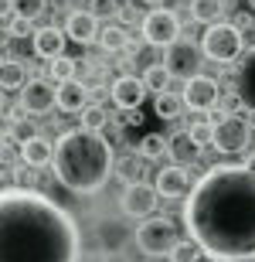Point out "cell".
<instances>
[{
    "mask_svg": "<svg viewBox=\"0 0 255 262\" xmlns=\"http://www.w3.org/2000/svg\"><path fill=\"white\" fill-rule=\"evenodd\" d=\"M184 225L211 262H255V167H211L187 194Z\"/></svg>",
    "mask_w": 255,
    "mask_h": 262,
    "instance_id": "1",
    "label": "cell"
},
{
    "mask_svg": "<svg viewBox=\"0 0 255 262\" xmlns=\"http://www.w3.org/2000/svg\"><path fill=\"white\" fill-rule=\"evenodd\" d=\"M4 262H79L82 232L58 201L31 187H4Z\"/></svg>",
    "mask_w": 255,
    "mask_h": 262,
    "instance_id": "2",
    "label": "cell"
},
{
    "mask_svg": "<svg viewBox=\"0 0 255 262\" xmlns=\"http://www.w3.org/2000/svg\"><path fill=\"white\" fill-rule=\"evenodd\" d=\"M112 143H109L102 133H92L85 126L65 129V133L55 140V177L58 184H65L75 194H96L102 191L112 174Z\"/></svg>",
    "mask_w": 255,
    "mask_h": 262,
    "instance_id": "3",
    "label": "cell"
},
{
    "mask_svg": "<svg viewBox=\"0 0 255 262\" xmlns=\"http://www.w3.org/2000/svg\"><path fill=\"white\" fill-rule=\"evenodd\" d=\"M201 48H204V58H211L215 65H231V61H242L245 55V38L235 24L221 20L201 34Z\"/></svg>",
    "mask_w": 255,
    "mask_h": 262,
    "instance_id": "4",
    "label": "cell"
},
{
    "mask_svg": "<svg viewBox=\"0 0 255 262\" xmlns=\"http://www.w3.org/2000/svg\"><path fill=\"white\" fill-rule=\"evenodd\" d=\"M177 238V228L170 218H147V222L136 225V245L140 252H147L150 259H160V255H170Z\"/></svg>",
    "mask_w": 255,
    "mask_h": 262,
    "instance_id": "5",
    "label": "cell"
},
{
    "mask_svg": "<svg viewBox=\"0 0 255 262\" xmlns=\"http://www.w3.org/2000/svg\"><path fill=\"white\" fill-rule=\"evenodd\" d=\"M201 58H204V48L194 45L191 38H180L170 48H164V65L180 82H191L194 75H201Z\"/></svg>",
    "mask_w": 255,
    "mask_h": 262,
    "instance_id": "6",
    "label": "cell"
},
{
    "mask_svg": "<svg viewBox=\"0 0 255 262\" xmlns=\"http://www.w3.org/2000/svg\"><path fill=\"white\" fill-rule=\"evenodd\" d=\"M140 28H143V41L153 45V48H170L174 41L184 38V34H180V17H177L174 10H167V7L150 10Z\"/></svg>",
    "mask_w": 255,
    "mask_h": 262,
    "instance_id": "7",
    "label": "cell"
},
{
    "mask_svg": "<svg viewBox=\"0 0 255 262\" xmlns=\"http://www.w3.org/2000/svg\"><path fill=\"white\" fill-rule=\"evenodd\" d=\"M252 140V123L245 116H221L215 119V150L218 154H242Z\"/></svg>",
    "mask_w": 255,
    "mask_h": 262,
    "instance_id": "8",
    "label": "cell"
},
{
    "mask_svg": "<svg viewBox=\"0 0 255 262\" xmlns=\"http://www.w3.org/2000/svg\"><path fill=\"white\" fill-rule=\"evenodd\" d=\"M157 204H160V194H157V187H150V184H129L123 187V194H119V208L129 214V218H153V211H157Z\"/></svg>",
    "mask_w": 255,
    "mask_h": 262,
    "instance_id": "9",
    "label": "cell"
},
{
    "mask_svg": "<svg viewBox=\"0 0 255 262\" xmlns=\"http://www.w3.org/2000/svg\"><path fill=\"white\" fill-rule=\"evenodd\" d=\"M180 96H184V106L187 109H194V113H207V109L218 106L221 89H218V78H211V75H194L191 82H184Z\"/></svg>",
    "mask_w": 255,
    "mask_h": 262,
    "instance_id": "10",
    "label": "cell"
},
{
    "mask_svg": "<svg viewBox=\"0 0 255 262\" xmlns=\"http://www.w3.org/2000/svg\"><path fill=\"white\" fill-rule=\"evenodd\" d=\"M58 106V89L48 85L44 78H31L28 85L20 89V109L31 116H44Z\"/></svg>",
    "mask_w": 255,
    "mask_h": 262,
    "instance_id": "11",
    "label": "cell"
},
{
    "mask_svg": "<svg viewBox=\"0 0 255 262\" xmlns=\"http://www.w3.org/2000/svg\"><path fill=\"white\" fill-rule=\"evenodd\" d=\"M109 92H112V106H116L119 113L140 109L143 99H147V85H143V78H136V75H119L116 82L109 85Z\"/></svg>",
    "mask_w": 255,
    "mask_h": 262,
    "instance_id": "12",
    "label": "cell"
},
{
    "mask_svg": "<svg viewBox=\"0 0 255 262\" xmlns=\"http://www.w3.org/2000/svg\"><path fill=\"white\" fill-rule=\"evenodd\" d=\"M157 194L167 198V201H180V198L191 194V177L180 164H167L164 170H157Z\"/></svg>",
    "mask_w": 255,
    "mask_h": 262,
    "instance_id": "13",
    "label": "cell"
},
{
    "mask_svg": "<svg viewBox=\"0 0 255 262\" xmlns=\"http://www.w3.org/2000/svg\"><path fill=\"white\" fill-rule=\"evenodd\" d=\"M99 17L92 14V10H72L68 20H65V34H68L72 41H79V45H92V41H99Z\"/></svg>",
    "mask_w": 255,
    "mask_h": 262,
    "instance_id": "14",
    "label": "cell"
},
{
    "mask_svg": "<svg viewBox=\"0 0 255 262\" xmlns=\"http://www.w3.org/2000/svg\"><path fill=\"white\" fill-rule=\"evenodd\" d=\"M235 92L242 96L245 109L255 113V48H248L238 61V72H235Z\"/></svg>",
    "mask_w": 255,
    "mask_h": 262,
    "instance_id": "15",
    "label": "cell"
},
{
    "mask_svg": "<svg viewBox=\"0 0 255 262\" xmlns=\"http://www.w3.org/2000/svg\"><path fill=\"white\" fill-rule=\"evenodd\" d=\"M65 45H68V34L61 28H41L38 34H34V55L38 58H48V61H55V58H61L65 55Z\"/></svg>",
    "mask_w": 255,
    "mask_h": 262,
    "instance_id": "16",
    "label": "cell"
},
{
    "mask_svg": "<svg viewBox=\"0 0 255 262\" xmlns=\"http://www.w3.org/2000/svg\"><path fill=\"white\" fill-rule=\"evenodd\" d=\"M88 106V85L72 78L65 85H58V109L61 113H82Z\"/></svg>",
    "mask_w": 255,
    "mask_h": 262,
    "instance_id": "17",
    "label": "cell"
},
{
    "mask_svg": "<svg viewBox=\"0 0 255 262\" xmlns=\"http://www.w3.org/2000/svg\"><path fill=\"white\" fill-rule=\"evenodd\" d=\"M20 164H24V167L55 164V143H51V140H44V136H34L31 143L20 146Z\"/></svg>",
    "mask_w": 255,
    "mask_h": 262,
    "instance_id": "18",
    "label": "cell"
},
{
    "mask_svg": "<svg viewBox=\"0 0 255 262\" xmlns=\"http://www.w3.org/2000/svg\"><path fill=\"white\" fill-rule=\"evenodd\" d=\"M167 154L174 157V164L187 167V164H194L197 157H201V146L194 143V136L187 133V129H177V133L170 136V146H167Z\"/></svg>",
    "mask_w": 255,
    "mask_h": 262,
    "instance_id": "19",
    "label": "cell"
},
{
    "mask_svg": "<svg viewBox=\"0 0 255 262\" xmlns=\"http://www.w3.org/2000/svg\"><path fill=\"white\" fill-rule=\"evenodd\" d=\"M112 177H119V181H123V187L140 184V181H143V157H140V154H123V157H116Z\"/></svg>",
    "mask_w": 255,
    "mask_h": 262,
    "instance_id": "20",
    "label": "cell"
},
{
    "mask_svg": "<svg viewBox=\"0 0 255 262\" xmlns=\"http://www.w3.org/2000/svg\"><path fill=\"white\" fill-rule=\"evenodd\" d=\"M99 45L109 51V55H116V51H129L133 48V38H129V31L123 24H102L99 31Z\"/></svg>",
    "mask_w": 255,
    "mask_h": 262,
    "instance_id": "21",
    "label": "cell"
},
{
    "mask_svg": "<svg viewBox=\"0 0 255 262\" xmlns=\"http://www.w3.org/2000/svg\"><path fill=\"white\" fill-rule=\"evenodd\" d=\"M187 10H191V17L197 24L211 28V24H221V17H225V0H191Z\"/></svg>",
    "mask_w": 255,
    "mask_h": 262,
    "instance_id": "22",
    "label": "cell"
},
{
    "mask_svg": "<svg viewBox=\"0 0 255 262\" xmlns=\"http://www.w3.org/2000/svg\"><path fill=\"white\" fill-rule=\"evenodd\" d=\"M0 82H4V92H20L31 78H28V72H24L20 61L7 58V61H4V72H0Z\"/></svg>",
    "mask_w": 255,
    "mask_h": 262,
    "instance_id": "23",
    "label": "cell"
},
{
    "mask_svg": "<svg viewBox=\"0 0 255 262\" xmlns=\"http://www.w3.org/2000/svg\"><path fill=\"white\" fill-rule=\"evenodd\" d=\"M170 72L167 65L160 61V65H150L147 72H143V85H147V92H153V96H164V92H170Z\"/></svg>",
    "mask_w": 255,
    "mask_h": 262,
    "instance_id": "24",
    "label": "cell"
},
{
    "mask_svg": "<svg viewBox=\"0 0 255 262\" xmlns=\"http://www.w3.org/2000/svg\"><path fill=\"white\" fill-rule=\"evenodd\" d=\"M153 109H157L160 119L174 123V119L180 116V109H187V106H184V96H180V92H164V96L153 99Z\"/></svg>",
    "mask_w": 255,
    "mask_h": 262,
    "instance_id": "25",
    "label": "cell"
},
{
    "mask_svg": "<svg viewBox=\"0 0 255 262\" xmlns=\"http://www.w3.org/2000/svg\"><path fill=\"white\" fill-rule=\"evenodd\" d=\"M79 119H82V126L92 129V133H102V126H106V123H112L109 109H106V106H99V102H88V106L79 113Z\"/></svg>",
    "mask_w": 255,
    "mask_h": 262,
    "instance_id": "26",
    "label": "cell"
},
{
    "mask_svg": "<svg viewBox=\"0 0 255 262\" xmlns=\"http://www.w3.org/2000/svg\"><path fill=\"white\" fill-rule=\"evenodd\" d=\"M167 146H170V136L147 133L143 140H140V157H143V160H160V157L167 154Z\"/></svg>",
    "mask_w": 255,
    "mask_h": 262,
    "instance_id": "27",
    "label": "cell"
},
{
    "mask_svg": "<svg viewBox=\"0 0 255 262\" xmlns=\"http://www.w3.org/2000/svg\"><path fill=\"white\" fill-rule=\"evenodd\" d=\"M48 75L58 82V85H65V82H72V78L79 75V61L68 58V55H61V58L48 61Z\"/></svg>",
    "mask_w": 255,
    "mask_h": 262,
    "instance_id": "28",
    "label": "cell"
},
{
    "mask_svg": "<svg viewBox=\"0 0 255 262\" xmlns=\"http://www.w3.org/2000/svg\"><path fill=\"white\" fill-rule=\"evenodd\" d=\"M201 255H204V249L194 238H180L174 245V252H170V262H201Z\"/></svg>",
    "mask_w": 255,
    "mask_h": 262,
    "instance_id": "29",
    "label": "cell"
},
{
    "mask_svg": "<svg viewBox=\"0 0 255 262\" xmlns=\"http://www.w3.org/2000/svg\"><path fill=\"white\" fill-rule=\"evenodd\" d=\"M4 31H7V41H20V38L38 34V31H31V20L20 17V14H14V10L7 14V24H4Z\"/></svg>",
    "mask_w": 255,
    "mask_h": 262,
    "instance_id": "30",
    "label": "cell"
},
{
    "mask_svg": "<svg viewBox=\"0 0 255 262\" xmlns=\"http://www.w3.org/2000/svg\"><path fill=\"white\" fill-rule=\"evenodd\" d=\"M7 136H10V140H14L17 146L31 143V140L38 136V133H34V123H31V116H20V119H14V123L7 126Z\"/></svg>",
    "mask_w": 255,
    "mask_h": 262,
    "instance_id": "31",
    "label": "cell"
},
{
    "mask_svg": "<svg viewBox=\"0 0 255 262\" xmlns=\"http://www.w3.org/2000/svg\"><path fill=\"white\" fill-rule=\"evenodd\" d=\"M7 7L14 10V14H20V17L38 20L41 14H44V0H7Z\"/></svg>",
    "mask_w": 255,
    "mask_h": 262,
    "instance_id": "32",
    "label": "cell"
},
{
    "mask_svg": "<svg viewBox=\"0 0 255 262\" xmlns=\"http://www.w3.org/2000/svg\"><path fill=\"white\" fill-rule=\"evenodd\" d=\"M187 133L194 136L197 146H211V143H215V123H211V119H197V123H191Z\"/></svg>",
    "mask_w": 255,
    "mask_h": 262,
    "instance_id": "33",
    "label": "cell"
},
{
    "mask_svg": "<svg viewBox=\"0 0 255 262\" xmlns=\"http://www.w3.org/2000/svg\"><path fill=\"white\" fill-rule=\"evenodd\" d=\"M92 14H119V7L112 4V0H92Z\"/></svg>",
    "mask_w": 255,
    "mask_h": 262,
    "instance_id": "34",
    "label": "cell"
},
{
    "mask_svg": "<svg viewBox=\"0 0 255 262\" xmlns=\"http://www.w3.org/2000/svg\"><path fill=\"white\" fill-rule=\"evenodd\" d=\"M252 24H255V20H252V14H248V10H245V14H238V17H235V28H238V31L252 28Z\"/></svg>",
    "mask_w": 255,
    "mask_h": 262,
    "instance_id": "35",
    "label": "cell"
},
{
    "mask_svg": "<svg viewBox=\"0 0 255 262\" xmlns=\"http://www.w3.org/2000/svg\"><path fill=\"white\" fill-rule=\"evenodd\" d=\"M123 116H126V126H136L140 119H143V116H140V109H129V113H123Z\"/></svg>",
    "mask_w": 255,
    "mask_h": 262,
    "instance_id": "36",
    "label": "cell"
},
{
    "mask_svg": "<svg viewBox=\"0 0 255 262\" xmlns=\"http://www.w3.org/2000/svg\"><path fill=\"white\" fill-rule=\"evenodd\" d=\"M119 17H123V20H140V14L133 7H119Z\"/></svg>",
    "mask_w": 255,
    "mask_h": 262,
    "instance_id": "37",
    "label": "cell"
},
{
    "mask_svg": "<svg viewBox=\"0 0 255 262\" xmlns=\"http://www.w3.org/2000/svg\"><path fill=\"white\" fill-rule=\"evenodd\" d=\"M102 262H129V259L123 252H106V255H102Z\"/></svg>",
    "mask_w": 255,
    "mask_h": 262,
    "instance_id": "38",
    "label": "cell"
},
{
    "mask_svg": "<svg viewBox=\"0 0 255 262\" xmlns=\"http://www.w3.org/2000/svg\"><path fill=\"white\" fill-rule=\"evenodd\" d=\"M143 4H147V7H153V10H157V7H164V0H143Z\"/></svg>",
    "mask_w": 255,
    "mask_h": 262,
    "instance_id": "39",
    "label": "cell"
},
{
    "mask_svg": "<svg viewBox=\"0 0 255 262\" xmlns=\"http://www.w3.org/2000/svg\"><path fill=\"white\" fill-rule=\"evenodd\" d=\"M248 123H252V126H255V113H252V109H248Z\"/></svg>",
    "mask_w": 255,
    "mask_h": 262,
    "instance_id": "40",
    "label": "cell"
},
{
    "mask_svg": "<svg viewBox=\"0 0 255 262\" xmlns=\"http://www.w3.org/2000/svg\"><path fill=\"white\" fill-rule=\"evenodd\" d=\"M248 10H255V0H248Z\"/></svg>",
    "mask_w": 255,
    "mask_h": 262,
    "instance_id": "41",
    "label": "cell"
},
{
    "mask_svg": "<svg viewBox=\"0 0 255 262\" xmlns=\"http://www.w3.org/2000/svg\"><path fill=\"white\" fill-rule=\"evenodd\" d=\"M150 262H157V259H150Z\"/></svg>",
    "mask_w": 255,
    "mask_h": 262,
    "instance_id": "42",
    "label": "cell"
}]
</instances>
